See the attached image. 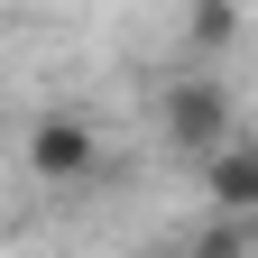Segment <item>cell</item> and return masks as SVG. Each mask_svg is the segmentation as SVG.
I'll list each match as a JSON object with an SVG mask.
<instances>
[{"instance_id":"1","label":"cell","mask_w":258,"mask_h":258,"mask_svg":"<svg viewBox=\"0 0 258 258\" xmlns=\"http://www.w3.org/2000/svg\"><path fill=\"white\" fill-rule=\"evenodd\" d=\"M92 166H102V129L83 111H37V129H28V175L37 184H83Z\"/></svg>"},{"instance_id":"2","label":"cell","mask_w":258,"mask_h":258,"mask_svg":"<svg viewBox=\"0 0 258 258\" xmlns=\"http://www.w3.org/2000/svg\"><path fill=\"white\" fill-rule=\"evenodd\" d=\"M157 120H166V139H175V157H203V148H221L231 139V92H221L212 74H184V83H166V102H157Z\"/></svg>"},{"instance_id":"3","label":"cell","mask_w":258,"mask_h":258,"mask_svg":"<svg viewBox=\"0 0 258 258\" xmlns=\"http://www.w3.org/2000/svg\"><path fill=\"white\" fill-rule=\"evenodd\" d=\"M194 166H203V203H212V212H240V221L258 212V148L240 139V129H231L221 148H203Z\"/></svg>"},{"instance_id":"4","label":"cell","mask_w":258,"mask_h":258,"mask_svg":"<svg viewBox=\"0 0 258 258\" xmlns=\"http://www.w3.org/2000/svg\"><path fill=\"white\" fill-rule=\"evenodd\" d=\"M184 46H194V55L240 46V0H194V10H184Z\"/></svg>"},{"instance_id":"5","label":"cell","mask_w":258,"mask_h":258,"mask_svg":"<svg viewBox=\"0 0 258 258\" xmlns=\"http://www.w3.org/2000/svg\"><path fill=\"white\" fill-rule=\"evenodd\" d=\"M184 258H258V231H249L240 212H212L203 231L184 240Z\"/></svg>"}]
</instances>
